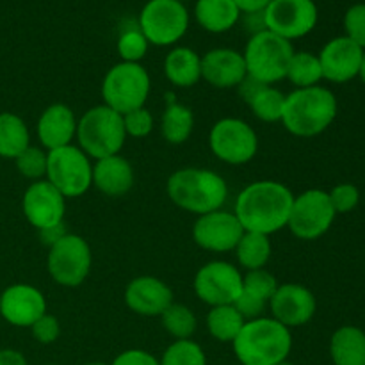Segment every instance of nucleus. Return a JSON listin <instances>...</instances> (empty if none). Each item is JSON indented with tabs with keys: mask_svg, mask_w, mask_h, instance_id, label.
I'll use <instances>...</instances> for the list:
<instances>
[{
	"mask_svg": "<svg viewBox=\"0 0 365 365\" xmlns=\"http://www.w3.org/2000/svg\"><path fill=\"white\" fill-rule=\"evenodd\" d=\"M152 89V81L141 63H118L102 81L103 106L125 116L145 107Z\"/></svg>",
	"mask_w": 365,
	"mask_h": 365,
	"instance_id": "obj_7",
	"label": "nucleus"
},
{
	"mask_svg": "<svg viewBox=\"0 0 365 365\" xmlns=\"http://www.w3.org/2000/svg\"><path fill=\"white\" fill-rule=\"evenodd\" d=\"M195 16L200 27L210 34H223L237 25L241 11L234 0H196Z\"/></svg>",
	"mask_w": 365,
	"mask_h": 365,
	"instance_id": "obj_25",
	"label": "nucleus"
},
{
	"mask_svg": "<svg viewBox=\"0 0 365 365\" xmlns=\"http://www.w3.org/2000/svg\"><path fill=\"white\" fill-rule=\"evenodd\" d=\"M210 152L221 163L242 166L255 159L259 138L250 123L239 118H221L212 125L209 134Z\"/></svg>",
	"mask_w": 365,
	"mask_h": 365,
	"instance_id": "obj_11",
	"label": "nucleus"
},
{
	"mask_svg": "<svg viewBox=\"0 0 365 365\" xmlns=\"http://www.w3.org/2000/svg\"><path fill=\"white\" fill-rule=\"evenodd\" d=\"M192 287L200 302L210 309L234 305L242 292V273L227 260H210L196 271Z\"/></svg>",
	"mask_w": 365,
	"mask_h": 365,
	"instance_id": "obj_13",
	"label": "nucleus"
},
{
	"mask_svg": "<svg viewBox=\"0 0 365 365\" xmlns=\"http://www.w3.org/2000/svg\"><path fill=\"white\" fill-rule=\"evenodd\" d=\"M66 200L86 195L93 185L91 159L77 145H68L48 152L46 177Z\"/></svg>",
	"mask_w": 365,
	"mask_h": 365,
	"instance_id": "obj_9",
	"label": "nucleus"
},
{
	"mask_svg": "<svg viewBox=\"0 0 365 365\" xmlns=\"http://www.w3.org/2000/svg\"><path fill=\"white\" fill-rule=\"evenodd\" d=\"M234 253L242 269H266L271 253H273L269 235L257 234V232H245L241 241L235 246Z\"/></svg>",
	"mask_w": 365,
	"mask_h": 365,
	"instance_id": "obj_29",
	"label": "nucleus"
},
{
	"mask_svg": "<svg viewBox=\"0 0 365 365\" xmlns=\"http://www.w3.org/2000/svg\"><path fill=\"white\" fill-rule=\"evenodd\" d=\"M323 70V81L346 84L359 77L364 59V48L346 36L330 39L317 53Z\"/></svg>",
	"mask_w": 365,
	"mask_h": 365,
	"instance_id": "obj_18",
	"label": "nucleus"
},
{
	"mask_svg": "<svg viewBox=\"0 0 365 365\" xmlns=\"http://www.w3.org/2000/svg\"><path fill=\"white\" fill-rule=\"evenodd\" d=\"M234 2L241 13H255V11L266 9L271 0H234Z\"/></svg>",
	"mask_w": 365,
	"mask_h": 365,
	"instance_id": "obj_47",
	"label": "nucleus"
},
{
	"mask_svg": "<svg viewBox=\"0 0 365 365\" xmlns=\"http://www.w3.org/2000/svg\"><path fill=\"white\" fill-rule=\"evenodd\" d=\"M245 323L246 321L242 319L234 305L212 307L205 319L210 337L216 339L217 342H227V344H232L235 341Z\"/></svg>",
	"mask_w": 365,
	"mask_h": 365,
	"instance_id": "obj_30",
	"label": "nucleus"
},
{
	"mask_svg": "<svg viewBox=\"0 0 365 365\" xmlns=\"http://www.w3.org/2000/svg\"><path fill=\"white\" fill-rule=\"evenodd\" d=\"M294 52L296 50L291 41L273 34L271 31L250 36L245 52H242L246 73L262 84L274 86L277 82L284 81L287 75L289 63Z\"/></svg>",
	"mask_w": 365,
	"mask_h": 365,
	"instance_id": "obj_6",
	"label": "nucleus"
},
{
	"mask_svg": "<svg viewBox=\"0 0 365 365\" xmlns=\"http://www.w3.org/2000/svg\"><path fill=\"white\" fill-rule=\"evenodd\" d=\"M278 280L274 274H271L267 269H255V271H246L242 274V292L253 296L257 299H262L269 307L271 298L278 289Z\"/></svg>",
	"mask_w": 365,
	"mask_h": 365,
	"instance_id": "obj_36",
	"label": "nucleus"
},
{
	"mask_svg": "<svg viewBox=\"0 0 365 365\" xmlns=\"http://www.w3.org/2000/svg\"><path fill=\"white\" fill-rule=\"evenodd\" d=\"M242 25H245L246 32H250V36H255L259 32L267 31L266 29V20H264V11H255V13H241Z\"/></svg>",
	"mask_w": 365,
	"mask_h": 365,
	"instance_id": "obj_44",
	"label": "nucleus"
},
{
	"mask_svg": "<svg viewBox=\"0 0 365 365\" xmlns=\"http://www.w3.org/2000/svg\"><path fill=\"white\" fill-rule=\"evenodd\" d=\"M31 146V132L24 118L14 113H0V157L16 159Z\"/></svg>",
	"mask_w": 365,
	"mask_h": 365,
	"instance_id": "obj_28",
	"label": "nucleus"
},
{
	"mask_svg": "<svg viewBox=\"0 0 365 365\" xmlns=\"http://www.w3.org/2000/svg\"><path fill=\"white\" fill-rule=\"evenodd\" d=\"M245 228L230 210H214L196 217L192 225V241L205 252L227 253L234 252L241 241Z\"/></svg>",
	"mask_w": 365,
	"mask_h": 365,
	"instance_id": "obj_15",
	"label": "nucleus"
},
{
	"mask_svg": "<svg viewBox=\"0 0 365 365\" xmlns=\"http://www.w3.org/2000/svg\"><path fill=\"white\" fill-rule=\"evenodd\" d=\"M77 121L73 109L66 103H52L46 107L36 125V134L41 143V148L52 152V150L73 145Z\"/></svg>",
	"mask_w": 365,
	"mask_h": 365,
	"instance_id": "obj_22",
	"label": "nucleus"
},
{
	"mask_svg": "<svg viewBox=\"0 0 365 365\" xmlns=\"http://www.w3.org/2000/svg\"><path fill=\"white\" fill-rule=\"evenodd\" d=\"M284 106L285 93H282L274 86H262L248 102V107L252 109L253 116L259 118L264 123H277V121H282Z\"/></svg>",
	"mask_w": 365,
	"mask_h": 365,
	"instance_id": "obj_32",
	"label": "nucleus"
},
{
	"mask_svg": "<svg viewBox=\"0 0 365 365\" xmlns=\"http://www.w3.org/2000/svg\"><path fill=\"white\" fill-rule=\"evenodd\" d=\"M93 266V252L84 237L68 232L61 241L48 248L46 271L61 287L75 289L88 278Z\"/></svg>",
	"mask_w": 365,
	"mask_h": 365,
	"instance_id": "obj_8",
	"label": "nucleus"
},
{
	"mask_svg": "<svg viewBox=\"0 0 365 365\" xmlns=\"http://www.w3.org/2000/svg\"><path fill=\"white\" fill-rule=\"evenodd\" d=\"M77 146L89 159L118 155L127 141L123 116L107 106H95L77 121Z\"/></svg>",
	"mask_w": 365,
	"mask_h": 365,
	"instance_id": "obj_5",
	"label": "nucleus"
},
{
	"mask_svg": "<svg viewBox=\"0 0 365 365\" xmlns=\"http://www.w3.org/2000/svg\"><path fill=\"white\" fill-rule=\"evenodd\" d=\"M246 75L245 57L237 50L212 48L202 56V78L212 88H237Z\"/></svg>",
	"mask_w": 365,
	"mask_h": 365,
	"instance_id": "obj_21",
	"label": "nucleus"
},
{
	"mask_svg": "<svg viewBox=\"0 0 365 365\" xmlns=\"http://www.w3.org/2000/svg\"><path fill=\"white\" fill-rule=\"evenodd\" d=\"M346 38L365 50V4H355L344 14Z\"/></svg>",
	"mask_w": 365,
	"mask_h": 365,
	"instance_id": "obj_39",
	"label": "nucleus"
},
{
	"mask_svg": "<svg viewBox=\"0 0 365 365\" xmlns=\"http://www.w3.org/2000/svg\"><path fill=\"white\" fill-rule=\"evenodd\" d=\"M16 170L21 177L29 180H43L46 177V166H48V152L39 146H29L20 155L14 159Z\"/></svg>",
	"mask_w": 365,
	"mask_h": 365,
	"instance_id": "obj_35",
	"label": "nucleus"
},
{
	"mask_svg": "<svg viewBox=\"0 0 365 365\" xmlns=\"http://www.w3.org/2000/svg\"><path fill=\"white\" fill-rule=\"evenodd\" d=\"M24 216L36 230L64 223L66 198L48 180H36L25 189L21 198Z\"/></svg>",
	"mask_w": 365,
	"mask_h": 365,
	"instance_id": "obj_16",
	"label": "nucleus"
},
{
	"mask_svg": "<svg viewBox=\"0 0 365 365\" xmlns=\"http://www.w3.org/2000/svg\"><path fill=\"white\" fill-rule=\"evenodd\" d=\"M123 125L127 138H146L153 130V114L146 107H141L125 114Z\"/></svg>",
	"mask_w": 365,
	"mask_h": 365,
	"instance_id": "obj_40",
	"label": "nucleus"
},
{
	"mask_svg": "<svg viewBox=\"0 0 365 365\" xmlns=\"http://www.w3.org/2000/svg\"><path fill=\"white\" fill-rule=\"evenodd\" d=\"M232 349L241 365H277L291 355L292 334L273 317L264 316L246 321Z\"/></svg>",
	"mask_w": 365,
	"mask_h": 365,
	"instance_id": "obj_4",
	"label": "nucleus"
},
{
	"mask_svg": "<svg viewBox=\"0 0 365 365\" xmlns=\"http://www.w3.org/2000/svg\"><path fill=\"white\" fill-rule=\"evenodd\" d=\"M173 302V291L155 277H138L125 287V305L143 317H160Z\"/></svg>",
	"mask_w": 365,
	"mask_h": 365,
	"instance_id": "obj_20",
	"label": "nucleus"
},
{
	"mask_svg": "<svg viewBox=\"0 0 365 365\" xmlns=\"http://www.w3.org/2000/svg\"><path fill=\"white\" fill-rule=\"evenodd\" d=\"M0 365H29L21 351L11 348L0 349Z\"/></svg>",
	"mask_w": 365,
	"mask_h": 365,
	"instance_id": "obj_46",
	"label": "nucleus"
},
{
	"mask_svg": "<svg viewBox=\"0 0 365 365\" xmlns=\"http://www.w3.org/2000/svg\"><path fill=\"white\" fill-rule=\"evenodd\" d=\"M317 18L319 13L314 0H271L264 9L267 31L291 43L310 34Z\"/></svg>",
	"mask_w": 365,
	"mask_h": 365,
	"instance_id": "obj_14",
	"label": "nucleus"
},
{
	"mask_svg": "<svg viewBox=\"0 0 365 365\" xmlns=\"http://www.w3.org/2000/svg\"><path fill=\"white\" fill-rule=\"evenodd\" d=\"M134 168L125 157H103L93 164V185L109 198H120L134 187Z\"/></svg>",
	"mask_w": 365,
	"mask_h": 365,
	"instance_id": "obj_23",
	"label": "nucleus"
},
{
	"mask_svg": "<svg viewBox=\"0 0 365 365\" xmlns=\"http://www.w3.org/2000/svg\"><path fill=\"white\" fill-rule=\"evenodd\" d=\"M335 214L330 196L323 189H309L294 196L287 228L296 239L316 241L323 237L334 225Z\"/></svg>",
	"mask_w": 365,
	"mask_h": 365,
	"instance_id": "obj_12",
	"label": "nucleus"
},
{
	"mask_svg": "<svg viewBox=\"0 0 365 365\" xmlns=\"http://www.w3.org/2000/svg\"><path fill=\"white\" fill-rule=\"evenodd\" d=\"M271 317L284 327L291 328L305 327L314 319L317 310V302L314 292L302 284H280L271 298Z\"/></svg>",
	"mask_w": 365,
	"mask_h": 365,
	"instance_id": "obj_17",
	"label": "nucleus"
},
{
	"mask_svg": "<svg viewBox=\"0 0 365 365\" xmlns=\"http://www.w3.org/2000/svg\"><path fill=\"white\" fill-rule=\"evenodd\" d=\"M148 39L139 31V27H130L121 32L116 48L123 63H141L148 52Z\"/></svg>",
	"mask_w": 365,
	"mask_h": 365,
	"instance_id": "obj_37",
	"label": "nucleus"
},
{
	"mask_svg": "<svg viewBox=\"0 0 365 365\" xmlns=\"http://www.w3.org/2000/svg\"><path fill=\"white\" fill-rule=\"evenodd\" d=\"M86 365H109V364H106V362H89V364H86Z\"/></svg>",
	"mask_w": 365,
	"mask_h": 365,
	"instance_id": "obj_50",
	"label": "nucleus"
},
{
	"mask_svg": "<svg viewBox=\"0 0 365 365\" xmlns=\"http://www.w3.org/2000/svg\"><path fill=\"white\" fill-rule=\"evenodd\" d=\"M277 365H296V364L289 362V359H287V360H284V362H280V364H277Z\"/></svg>",
	"mask_w": 365,
	"mask_h": 365,
	"instance_id": "obj_49",
	"label": "nucleus"
},
{
	"mask_svg": "<svg viewBox=\"0 0 365 365\" xmlns=\"http://www.w3.org/2000/svg\"><path fill=\"white\" fill-rule=\"evenodd\" d=\"M294 195L277 180H257L246 185L235 200L234 214L245 232L271 235L287 228Z\"/></svg>",
	"mask_w": 365,
	"mask_h": 365,
	"instance_id": "obj_1",
	"label": "nucleus"
},
{
	"mask_svg": "<svg viewBox=\"0 0 365 365\" xmlns=\"http://www.w3.org/2000/svg\"><path fill=\"white\" fill-rule=\"evenodd\" d=\"M138 27L150 45H177L189 29V13L178 0H148L139 13Z\"/></svg>",
	"mask_w": 365,
	"mask_h": 365,
	"instance_id": "obj_10",
	"label": "nucleus"
},
{
	"mask_svg": "<svg viewBox=\"0 0 365 365\" xmlns=\"http://www.w3.org/2000/svg\"><path fill=\"white\" fill-rule=\"evenodd\" d=\"M166 191L178 209L195 216L223 209L228 198L227 180L207 168H182L173 171L168 178Z\"/></svg>",
	"mask_w": 365,
	"mask_h": 365,
	"instance_id": "obj_2",
	"label": "nucleus"
},
{
	"mask_svg": "<svg viewBox=\"0 0 365 365\" xmlns=\"http://www.w3.org/2000/svg\"><path fill=\"white\" fill-rule=\"evenodd\" d=\"M330 196L331 207H334L335 214H348L355 210L360 203V189L355 184H339L328 192Z\"/></svg>",
	"mask_w": 365,
	"mask_h": 365,
	"instance_id": "obj_38",
	"label": "nucleus"
},
{
	"mask_svg": "<svg viewBox=\"0 0 365 365\" xmlns=\"http://www.w3.org/2000/svg\"><path fill=\"white\" fill-rule=\"evenodd\" d=\"M46 314V299L38 287L13 284L0 294V316L16 328H31Z\"/></svg>",
	"mask_w": 365,
	"mask_h": 365,
	"instance_id": "obj_19",
	"label": "nucleus"
},
{
	"mask_svg": "<svg viewBox=\"0 0 365 365\" xmlns=\"http://www.w3.org/2000/svg\"><path fill=\"white\" fill-rule=\"evenodd\" d=\"M359 77L362 78V82L365 84V50H364V59H362V66H360V73Z\"/></svg>",
	"mask_w": 365,
	"mask_h": 365,
	"instance_id": "obj_48",
	"label": "nucleus"
},
{
	"mask_svg": "<svg viewBox=\"0 0 365 365\" xmlns=\"http://www.w3.org/2000/svg\"><path fill=\"white\" fill-rule=\"evenodd\" d=\"M164 75L175 88H192L202 81V56L189 46H175L164 59Z\"/></svg>",
	"mask_w": 365,
	"mask_h": 365,
	"instance_id": "obj_24",
	"label": "nucleus"
},
{
	"mask_svg": "<svg viewBox=\"0 0 365 365\" xmlns=\"http://www.w3.org/2000/svg\"><path fill=\"white\" fill-rule=\"evenodd\" d=\"M195 130V113L191 107L171 98L160 116V135L170 145H184Z\"/></svg>",
	"mask_w": 365,
	"mask_h": 365,
	"instance_id": "obj_27",
	"label": "nucleus"
},
{
	"mask_svg": "<svg viewBox=\"0 0 365 365\" xmlns=\"http://www.w3.org/2000/svg\"><path fill=\"white\" fill-rule=\"evenodd\" d=\"M163 328L175 339V341H187L195 335L198 321H196L195 312L189 307L180 305V303H171L164 314L160 316Z\"/></svg>",
	"mask_w": 365,
	"mask_h": 365,
	"instance_id": "obj_33",
	"label": "nucleus"
},
{
	"mask_svg": "<svg viewBox=\"0 0 365 365\" xmlns=\"http://www.w3.org/2000/svg\"><path fill=\"white\" fill-rule=\"evenodd\" d=\"M285 78H287L296 89L319 86V82L323 81V70H321V63L317 53L305 52V50L294 52L291 63H289Z\"/></svg>",
	"mask_w": 365,
	"mask_h": 365,
	"instance_id": "obj_31",
	"label": "nucleus"
},
{
	"mask_svg": "<svg viewBox=\"0 0 365 365\" xmlns=\"http://www.w3.org/2000/svg\"><path fill=\"white\" fill-rule=\"evenodd\" d=\"M159 365H209L207 355L198 342L175 341L171 342L159 359Z\"/></svg>",
	"mask_w": 365,
	"mask_h": 365,
	"instance_id": "obj_34",
	"label": "nucleus"
},
{
	"mask_svg": "<svg viewBox=\"0 0 365 365\" xmlns=\"http://www.w3.org/2000/svg\"><path fill=\"white\" fill-rule=\"evenodd\" d=\"M330 359L334 365H365V331L346 324L330 339Z\"/></svg>",
	"mask_w": 365,
	"mask_h": 365,
	"instance_id": "obj_26",
	"label": "nucleus"
},
{
	"mask_svg": "<svg viewBox=\"0 0 365 365\" xmlns=\"http://www.w3.org/2000/svg\"><path fill=\"white\" fill-rule=\"evenodd\" d=\"M178 2H182V4H184V2H187V0H178Z\"/></svg>",
	"mask_w": 365,
	"mask_h": 365,
	"instance_id": "obj_51",
	"label": "nucleus"
},
{
	"mask_svg": "<svg viewBox=\"0 0 365 365\" xmlns=\"http://www.w3.org/2000/svg\"><path fill=\"white\" fill-rule=\"evenodd\" d=\"M38 234L43 245H45L46 248H50V246L56 245L57 241H61V239L68 234V230H66V225L61 223V225H56V227L43 228V230H39Z\"/></svg>",
	"mask_w": 365,
	"mask_h": 365,
	"instance_id": "obj_45",
	"label": "nucleus"
},
{
	"mask_svg": "<svg viewBox=\"0 0 365 365\" xmlns=\"http://www.w3.org/2000/svg\"><path fill=\"white\" fill-rule=\"evenodd\" d=\"M31 334L32 337H34V341H38L39 344H53L61 335L59 319H57L56 316H52V314L46 312L45 316H41L34 324H32Z\"/></svg>",
	"mask_w": 365,
	"mask_h": 365,
	"instance_id": "obj_41",
	"label": "nucleus"
},
{
	"mask_svg": "<svg viewBox=\"0 0 365 365\" xmlns=\"http://www.w3.org/2000/svg\"><path fill=\"white\" fill-rule=\"evenodd\" d=\"M234 307L237 309V312L241 314L245 321H253L259 319V317H264V312L267 309V303L262 302V299H257L253 296L246 294V292H241L237 299H235Z\"/></svg>",
	"mask_w": 365,
	"mask_h": 365,
	"instance_id": "obj_42",
	"label": "nucleus"
},
{
	"mask_svg": "<svg viewBox=\"0 0 365 365\" xmlns=\"http://www.w3.org/2000/svg\"><path fill=\"white\" fill-rule=\"evenodd\" d=\"M110 365H159V359L145 349H127L120 353Z\"/></svg>",
	"mask_w": 365,
	"mask_h": 365,
	"instance_id": "obj_43",
	"label": "nucleus"
},
{
	"mask_svg": "<svg viewBox=\"0 0 365 365\" xmlns=\"http://www.w3.org/2000/svg\"><path fill=\"white\" fill-rule=\"evenodd\" d=\"M339 103L324 86L294 89L285 95L282 125L296 138H316L335 121Z\"/></svg>",
	"mask_w": 365,
	"mask_h": 365,
	"instance_id": "obj_3",
	"label": "nucleus"
}]
</instances>
